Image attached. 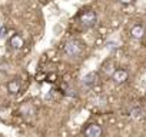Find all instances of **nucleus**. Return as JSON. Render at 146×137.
Masks as SVG:
<instances>
[{"label": "nucleus", "instance_id": "obj_1", "mask_svg": "<svg viewBox=\"0 0 146 137\" xmlns=\"http://www.w3.org/2000/svg\"><path fill=\"white\" fill-rule=\"evenodd\" d=\"M85 137H102L103 134V128L102 126H99L98 123H90L86 126V128L83 130Z\"/></svg>", "mask_w": 146, "mask_h": 137}, {"label": "nucleus", "instance_id": "obj_2", "mask_svg": "<svg viewBox=\"0 0 146 137\" xmlns=\"http://www.w3.org/2000/svg\"><path fill=\"white\" fill-rule=\"evenodd\" d=\"M96 20H98L96 13L92 12V10H88V12H85V13L80 16V23H82L85 27H92V26H95V24H96Z\"/></svg>", "mask_w": 146, "mask_h": 137}, {"label": "nucleus", "instance_id": "obj_3", "mask_svg": "<svg viewBox=\"0 0 146 137\" xmlns=\"http://www.w3.org/2000/svg\"><path fill=\"white\" fill-rule=\"evenodd\" d=\"M98 82H99V74H98L96 72H90V73L85 74V76H83V79H82L83 86H85V87H88V89H92L93 86H96V84H98Z\"/></svg>", "mask_w": 146, "mask_h": 137}, {"label": "nucleus", "instance_id": "obj_4", "mask_svg": "<svg viewBox=\"0 0 146 137\" xmlns=\"http://www.w3.org/2000/svg\"><path fill=\"white\" fill-rule=\"evenodd\" d=\"M64 51L67 56H72V57H75L80 53V44L76 41V40H69L64 46Z\"/></svg>", "mask_w": 146, "mask_h": 137}, {"label": "nucleus", "instance_id": "obj_5", "mask_svg": "<svg viewBox=\"0 0 146 137\" xmlns=\"http://www.w3.org/2000/svg\"><path fill=\"white\" fill-rule=\"evenodd\" d=\"M113 80H115V83H117V84L125 83V82L127 80V72L119 68V70H116V72L113 73Z\"/></svg>", "mask_w": 146, "mask_h": 137}, {"label": "nucleus", "instance_id": "obj_6", "mask_svg": "<svg viewBox=\"0 0 146 137\" xmlns=\"http://www.w3.org/2000/svg\"><path fill=\"white\" fill-rule=\"evenodd\" d=\"M130 34H132V37H135V39H142V37L145 36V27H143L142 24H136V26L132 27Z\"/></svg>", "mask_w": 146, "mask_h": 137}, {"label": "nucleus", "instance_id": "obj_7", "mask_svg": "<svg viewBox=\"0 0 146 137\" xmlns=\"http://www.w3.org/2000/svg\"><path fill=\"white\" fill-rule=\"evenodd\" d=\"M7 90H9V93L16 94L20 90V82L19 80H10L9 84H7Z\"/></svg>", "mask_w": 146, "mask_h": 137}, {"label": "nucleus", "instance_id": "obj_8", "mask_svg": "<svg viewBox=\"0 0 146 137\" xmlns=\"http://www.w3.org/2000/svg\"><path fill=\"white\" fill-rule=\"evenodd\" d=\"M20 111H22V114H25V116H33V114H35V107H33L30 103H25V104H22Z\"/></svg>", "mask_w": 146, "mask_h": 137}, {"label": "nucleus", "instance_id": "obj_9", "mask_svg": "<svg viewBox=\"0 0 146 137\" xmlns=\"http://www.w3.org/2000/svg\"><path fill=\"white\" fill-rule=\"evenodd\" d=\"M10 46L13 47V49H22L23 47V39L20 37V36H13L12 39H10Z\"/></svg>", "mask_w": 146, "mask_h": 137}, {"label": "nucleus", "instance_id": "obj_10", "mask_svg": "<svg viewBox=\"0 0 146 137\" xmlns=\"http://www.w3.org/2000/svg\"><path fill=\"white\" fill-rule=\"evenodd\" d=\"M143 114H145V111H143L142 109H135V110H132V116H133L135 119H142Z\"/></svg>", "mask_w": 146, "mask_h": 137}, {"label": "nucleus", "instance_id": "obj_11", "mask_svg": "<svg viewBox=\"0 0 146 137\" xmlns=\"http://www.w3.org/2000/svg\"><path fill=\"white\" fill-rule=\"evenodd\" d=\"M116 46H117V43H116V41H108V43H106V49H109V50L116 49Z\"/></svg>", "mask_w": 146, "mask_h": 137}, {"label": "nucleus", "instance_id": "obj_12", "mask_svg": "<svg viewBox=\"0 0 146 137\" xmlns=\"http://www.w3.org/2000/svg\"><path fill=\"white\" fill-rule=\"evenodd\" d=\"M6 27H0V39H3L5 36H6Z\"/></svg>", "mask_w": 146, "mask_h": 137}, {"label": "nucleus", "instance_id": "obj_13", "mask_svg": "<svg viewBox=\"0 0 146 137\" xmlns=\"http://www.w3.org/2000/svg\"><path fill=\"white\" fill-rule=\"evenodd\" d=\"M119 2H120L122 5H130V3L133 2V0H119Z\"/></svg>", "mask_w": 146, "mask_h": 137}]
</instances>
